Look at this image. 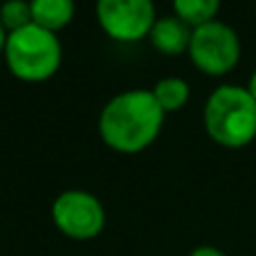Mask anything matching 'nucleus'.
Masks as SVG:
<instances>
[{
	"label": "nucleus",
	"instance_id": "5",
	"mask_svg": "<svg viewBox=\"0 0 256 256\" xmlns=\"http://www.w3.org/2000/svg\"><path fill=\"white\" fill-rule=\"evenodd\" d=\"M52 222L72 240H92L106 227V209L102 200L86 189H68L54 198Z\"/></svg>",
	"mask_w": 256,
	"mask_h": 256
},
{
	"label": "nucleus",
	"instance_id": "7",
	"mask_svg": "<svg viewBox=\"0 0 256 256\" xmlns=\"http://www.w3.org/2000/svg\"><path fill=\"white\" fill-rule=\"evenodd\" d=\"M191 32L194 27H189L184 20L171 14V16H160L150 27L148 40L160 54L164 56H180L189 50Z\"/></svg>",
	"mask_w": 256,
	"mask_h": 256
},
{
	"label": "nucleus",
	"instance_id": "12",
	"mask_svg": "<svg viewBox=\"0 0 256 256\" xmlns=\"http://www.w3.org/2000/svg\"><path fill=\"white\" fill-rule=\"evenodd\" d=\"M189 256H227L220 248H214V245H198L189 252Z\"/></svg>",
	"mask_w": 256,
	"mask_h": 256
},
{
	"label": "nucleus",
	"instance_id": "2",
	"mask_svg": "<svg viewBox=\"0 0 256 256\" xmlns=\"http://www.w3.org/2000/svg\"><path fill=\"white\" fill-rule=\"evenodd\" d=\"M202 126L214 144L245 148L256 140V102L245 86L222 84L209 92L202 108Z\"/></svg>",
	"mask_w": 256,
	"mask_h": 256
},
{
	"label": "nucleus",
	"instance_id": "9",
	"mask_svg": "<svg viewBox=\"0 0 256 256\" xmlns=\"http://www.w3.org/2000/svg\"><path fill=\"white\" fill-rule=\"evenodd\" d=\"M155 102L164 112H178L186 106L191 97V88L182 76H164L150 88Z\"/></svg>",
	"mask_w": 256,
	"mask_h": 256
},
{
	"label": "nucleus",
	"instance_id": "6",
	"mask_svg": "<svg viewBox=\"0 0 256 256\" xmlns=\"http://www.w3.org/2000/svg\"><path fill=\"white\" fill-rule=\"evenodd\" d=\"M97 22L117 43H137L148 38L158 20L155 0H94Z\"/></svg>",
	"mask_w": 256,
	"mask_h": 256
},
{
	"label": "nucleus",
	"instance_id": "14",
	"mask_svg": "<svg viewBox=\"0 0 256 256\" xmlns=\"http://www.w3.org/2000/svg\"><path fill=\"white\" fill-rule=\"evenodd\" d=\"M7 34H9V32L4 30V25L0 22V56L4 54V45H7Z\"/></svg>",
	"mask_w": 256,
	"mask_h": 256
},
{
	"label": "nucleus",
	"instance_id": "13",
	"mask_svg": "<svg viewBox=\"0 0 256 256\" xmlns=\"http://www.w3.org/2000/svg\"><path fill=\"white\" fill-rule=\"evenodd\" d=\"M245 88H248V92L252 94L254 102H256V70L250 74V81H248V86H245Z\"/></svg>",
	"mask_w": 256,
	"mask_h": 256
},
{
	"label": "nucleus",
	"instance_id": "4",
	"mask_svg": "<svg viewBox=\"0 0 256 256\" xmlns=\"http://www.w3.org/2000/svg\"><path fill=\"white\" fill-rule=\"evenodd\" d=\"M186 54L202 74L225 76L240 63L243 43L234 27L216 18L194 27Z\"/></svg>",
	"mask_w": 256,
	"mask_h": 256
},
{
	"label": "nucleus",
	"instance_id": "1",
	"mask_svg": "<svg viewBox=\"0 0 256 256\" xmlns=\"http://www.w3.org/2000/svg\"><path fill=\"white\" fill-rule=\"evenodd\" d=\"M164 117L166 112L150 90L130 88L115 94L102 108L97 120L99 137L117 153H140L160 137Z\"/></svg>",
	"mask_w": 256,
	"mask_h": 256
},
{
	"label": "nucleus",
	"instance_id": "11",
	"mask_svg": "<svg viewBox=\"0 0 256 256\" xmlns=\"http://www.w3.org/2000/svg\"><path fill=\"white\" fill-rule=\"evenodd\" d=\"M0 22L7 32H16L32 22L30 0H4L0 4Z\"/></svg>",
	"mask_w": 256,
	"mask_h": 256
},
{
	"label": "nucleus",
	"instance_id": "10",
	"mask_svg": "<svg viewBox=\"0 0 256 256\" xmlns=\"http://www.w3.org/2000/svg\"><path fill=\"white\" fill-rule=\"evenodd\" d=\"M222 0H173V14L189 27H198L218 18Z\"/></svg>",
	"mask_w": 256,
	"mask_h": 256
},
{
	"label": "nucleus",
	"instance_id": "3",
	"mask_svg": "<svg viewBox=\"0 0 256 256\" xmlns=\"http://www.w3.org/2000/svg\"><path fill=\"white\" fill-rule=\"evenodd\" d=\"M2 58L16 79L38 84L52 79L58 72L63 61V45L54 32L30 22L7 34Z\"/></svg>",
	"mask_w": 256,
	"mask_h": 256
},
{
	"label": "nucleus",
	"instance_id": "8",
	"mask_svg": "<svg viewBox=\"0 0 256 256\" xmlns=\"http://www.w3.org/2000/svg\"><path fill=\"white\" fill-rule=\"evenodd\" d=\"M30 7L32 22L54 32V34L70 25L76 12L74 0H30Z\"/></svg>",
	"mask_w": 256,
	"mask_h": 256
}]
</instances>
